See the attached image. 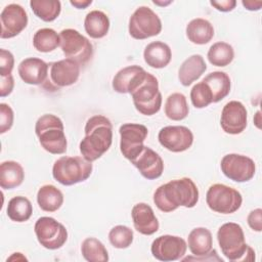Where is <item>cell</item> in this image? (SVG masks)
Segmentation results:
<instances>
[{
  "instance_id": "1",
  "label": "cell",
  "mask_w": 262,
  "mask_h": 262,
  "mask_svg": "<svg viewBox=\"0 0 262 262\" xmlns=\"http://www.w3.org/2000/svg\"><path fill=\"white\" fill-rule=\"evenodd\" d=\"M199 201V189L188 177L171 180L160 185L154 193V203L165 213L175 211L178 207L193 208Z\"/></svg>"
},
{
  "instance_id": "2",
  "label": "cell",
  "mask_w": 262,
  "mask_h": 262,
  "mask_svg": "<svg viewBox=\"0 0 262 262\" xmlns=\"http://www.w3.org/2000/svg\"><path fill=\"white\" fill-rule=\"evenodd\" d=\"M84 131L80 151L84 159L92 163L110 149L113 142V125L106 117L95 115L87 120Z\"/></svg>"
},
{
  "instance_id": "3",
  "label": "cell",
  "mask_w": 262,
  "mask_h": 262,
  "mask_svg": "<svg viewBox=\"0 0 262 262\" xmlns=\"http://www.w3.org/2000/svg\"><path fill=\"white\" fill-rule=\"evenodd\" d=\"M217 241L222 254L229 261H253L254 250L246 244L242 226L234 222L221 225L217 231Z\"/></svg>"
},
{
  "instance_id": "4",
  "label": "cell",
  "mask_w": 262,
  "mask_h": 262,
  "mask_svg": "<svg viewBox=\"0 0 262 262\" xmlns=\"http://www.w3.org/2000/svg\"><path fill=\"white\" fill-rule=\"evenodd\" d=\"M35 133L41 146L52 155L64 154L68 146L62 121L55 115L45 114L35 124Z\"/></svg>"
},
{
  "instance_id": "5",
  "label": "cell",
  "mask_w": 262,
  "mask_h": 262,
  "mask_svg": "<svg viewBox=\"0 0 262 262\" xmlns=\"http://www.w3.org/2000/svg\"><path fill=\"white\" fill-rule=\"evenodd\" d=\"M92 169V163L83 157L63 156L54 162L52 176L60 184L70 186L87 180Z\"/></svg>"
},
{
  "instance_id": "6",
  "label": "cell",
  "mask_w": 262,
  "mask_h": 262,
  "mask_svg": "<svg viewBox=\"0 0 262 262\" xmlns=\"http://www.w3.org/2000/svg\"><path fill=\"white\" fill-rule=\"evenodd\" d=\"M135 108L144 116L157 114L162 106V94L158 79L147 72L145 78L131 93Z\"/></svg>"
},
{
  "instance_id": "7",
  "label": "cell",
  "mask_w": 262,
  "mask_h": 262,
  "mask_svg": "<svg viewBox=\"0 0 262 262\" xmlns=\"http://www.w3.org/2000/svg\"><path fill=\"white\" fill-rule=\"evenodd\" d=\"M60 48L67 58L75 60L80 66H85L93 56L91 42L74 29H64L59 33Z\"/></svg>"
},
{
  "instance_id": "8",
  "label": "cell",
  "mask_w": 262,
  "mask_h": 262,
  "mask_svg": "<svg viewBox=\"0 0 262 262\" xmlns=\"http://www.w3.org/2000/svg\"><path fill=\"white\" fill-rule=\"evenodd\" d=\"M206 202L208 207L216 213L232 214L241 208L243 196L236 189L225 184L216 183L209 187Z\"/></svg>"
},
{
  "instance_id": "9",
  "label": "cell",
  "mask_w": 262,
  "mask_h": 262,
  "mask_svg": "<svg viewBox=\"0 0 262 262\" xmlns=\"http://www.w3.org/2000/svg\"><path fill=\"white\" fill-rule=\"evenodd\" d=\"M128 31L132 38L144 40L161 33L162 21L149 7L139 6L129 18Z\"/></svg>"
},
{
  "instance_id": "10",
  "label": "cell",
  "mask_w": 262,
  "mask_h": 262,
  "mask_svg": "<svg viewBox=\"0 0 262 262\" xmlns=\"http://www.w3.org/2000/svg\"><path fill=\"white\" fill-rule=\"evenodd\" d=\"M80 64L70 58L49 63L48 77L42 85L48 91H56L60 88L75 84L80 76Z\"/></svg>"
},
{
  "instance_id": "11",
  "label": "cell",
  "mask_w": 262,
  "mask_h": 262,
  "mask_svg": "<svg viewBox=\"0 0 262 262\" xmlns=\"http://www.w3.org/2000/svg\"><path fill=\"white\" fill-rule=\"evenodd\" d=\"M34 231L39 244L48 250L61 248L68 239V230L52 217H40L34 226Z\"/></svg>"
},
{
  "instance_id": "12",
  "label": "cell",
  "mask_w": 262,
  "mask_h": 262,
  "mask_svg": "<svg viewBox=\"0 0 262 262\" xmlns=\"http://www.w3.org/2000/svg\"><path fill=\"white\" fill-rule=\"evenodd\" d=\"M119 133L120 150L122 155L132 162L144 148V140L147 137L148 130L142 124L126 123L120 126Z\"/></svg>"
},
{
  "instance_id": "13",
  "label": "cell",
  "mask_w": 262,
  "mask_h": 262,
  "mask_svg": "<svg viewBox=\"0 0 262 262\" xmlns=\"http://www.w3.org/2000/svg\"><path fill=\"white\" fill-rule=\"evenodd\" d=\"M220 168L227 178L235 182H247L254 177L256 172L255 162L238 154L225 155L221 160Z\"/></svg>"
},
{
  "instance_id": "14",
  "label": "cell",
  "mask_w": 262,
  "mask_h": 262,
  "mask_svg": "<svg viewBox=\"0 0 262 262\" xmlns=\"http://www.w3.org/2000/svg\"><path fill=\"white\" fill-rule=\"evenodd\" d=\"M187 250L186 242L177 235L165 234L154 239L150 246L152 256L164 262L182 259Z\"/></svg>"
},
{
  "instance_id": "15",
  "label": "cell",
  "mask_w": 262,
  "mask_h": 262,
  "mask_svg": "<svg viewBox=\"0 0 262 262\" xmlns=\"http://www.w3.org/2000/svg\"><path fill=\"white\" fill-rule=\"evenodd\" d=\"M28 14L23 6L16 3L6 5L0 14L2 39H10L20 34L28 25Z\"/></svg>"
},
{
  "instance_id": "16",
  "label": "cell",
  "mask_w": 262,
  "mask_h": 262,
  "mask_svg": "<svg viewBox=\"0 0 262 262\" xmlns=\"http://www.w3.org/2000/svg\"><path fill=\"white\" fill-rule=\"evenodd\" d=\"M159 142L172 152L188 149L193 142V134L185 126H166L159 131Z\"/></svg>"
},
{
  "instance_id": "17",
  "label": "cell",
  "mask_w": 262,
  "mask_h": 262,
  "mask_svg": "<svg viewBox=\"0 0 262 262\" xmlns=\"http://www.w3.org/2000/svg\"><path fill=\"white\" fill-rule=\"evenodd\" d=\"M248 123V112L246 106L237 100L227 102L221 112L220 125L227 134L236 135L242 133Z\"/></svg>"
},
{
  "instance_id": "18",
  "label": "cell",
  "mask_w": 262,
  "mask_h": 262,
  "mask_svg": "<svg viewBox=\"0 0 262 262\" xmlns=\"http://www.w3.org/2000/svg\"><path fill=\"white\" fill-rule=\"evenodd\" d=\"M139 173L148 180H154L162 176L164 162L161 156L148 146H144L142 151L131 162Z\"/></svg>"
},
{
  "instance_id": "19",
  "label": "cell",
  "mask_w": 262,
  "mask_h": 262,
  "mask_svg": "<svg viewBox=\"0 0 262 262\" xmlns=\"http://www.w3.org/2000/svg\"><path fill=\"white\" fill-rule=\"evenodd\" d=\"M147 72L140 66H128L120 70L113 79V89L118 93L131 94L145 78Z\"/></svg>"
},
{
  "instance_id": "20",
  "label": "cell",
  "mask_w": 262,
  "mask_h": 262,
  "mask_svg": "<svg viewBox=\"0 0 262 262\" xmlns=\"http://www.w3.org/2000/svg\"><path fill=\"white\" fill-rule=\"evenodd\" d=\"M48 71L49 63L37 57L25 58L17 67L20 79L29 85H43L48 77Z\"/></svg>"
},
{
  "instance_id": "21",
  "label": "cell",
  "mask_w": 262,
  "mask_h": 262,
  "mask_svg": "<svg viewBox=\"0 0 262 262\" xmlns=\"http://www.w3.org/2000/svg\"><path fill=\"white\" fill-rule=\"evenodd\" d=\"M134 228L143 235H151L159 230L160 224L152 208L145 203H138L131 211Z\"/></svg>"
},
{
  "instance_id": "22",
  "label": "cell",
  "mask_w": 262,
  "mask_h": 262,
  "mask_svg": "<svg viewBox=\"0 0 262 262\" xmlns=\"http://www.w3.org/2000/svg\"><path fill=\"white\" fill-rule=\"evenodd\" d=\"M187 246L196 260L210 255L213 250V237L211 231L206 227L193 228L187 237Z\"/></svg>"
},
{
  "instance_id": "23",
  "label": "cell",
  "mask_w": 262,
  "mask_h": 262,
  "mask_svg": "<svg viewBox=\"0 0 262 262\" xmlns=\"http://www.w3.org/2000/svg\"><path fill=\"white\" fill-rule=\"evenodd\" d=\"M207 70V64L201 54H192L186 58L180 66L178 71V79L180 83L187 87L196 81Z\"/></svg>"
},
{
  "instance_id": "24",
  "label": "cell",
  "mask_w": 262,
  "mask_h": 262,
  "mask_svg": "<svg viewBox=\"0 0 262 262\" xmlns=\"http://www.w3.org/2000/svg\"><path fill=\"white\" fill-rule=\"evenodd\" d=\"M144 61L154 69L167 67L172 58V51L168 44L162 41H155L146 45L143 51Z\"/></svg>"
},
{
  "instance_id": "25",
  "label": "cell",
  "mask_w": 262,
  "mask_h": 262,
  "mask_svg": "<svg viewBox=\"0 0 262 262\" xmlns=\"http://www.w3.org/2000/svg\"><path fill=\"white\" fill-rule=\"evenodd\" d=\"M187 39L198 45H204L209 43L214 37L213 25L202 17L191 19L185 29Z\"/></svg>"
},
{
  "instance_id": "26",
  "label": "cell",
  "mask_w": 262,
  "mask_h": 262,
  "mask_svg": "<svg viewBox=\"0 0 262 262\" xmlns=\"http://www.w3.org/2000/svg\"><path fill=\"white\" fill-rule=\"evenodd\" d=\"M210 89L213 97V102H218L225 98L231 87V82L229 76L221 71H215L208 74L202 80Z\"/></svg>"
},
{
  "instance_id": "27",
  "label": "cell",
  "mask_w": 262,
  "mask_h": 262,
  "mask_svg": "<svg viewBox=\"0 0 262 262\" xmlns=\"http://www.w3.org/2000/svg\"><path fill=\"white\" fill-rule=\"evenodd\" d=\"M25 179L21 165L15 161H5L0 165V186L3 189H13L19 186Z\"/></svg>"
},
{
  "instance_id": "28",
  "label": "cell",
  "mask_w": 262,
  "mask_h": 262,
  "mask_svg": "<svg viewBox=\"0 0 262 262\" xmlns=\"http://www.w3.org/2000/svg\"><path fill=\"white\" fill-rule=\"evenodd\" d=\"M84 29L93 39L103 38L110 30V18L103 11L92 10L85 16Z\"/></svg>"
},
{
  "instance_id": "29",
  "label": "cell",
  "mask_w": 262,
  "mask_h": 262,
  "mask_svg": "<svg viewBox=\"0 0 262 262\" xmlns=\"http://www.w3.org/2000/svg\"><path fill=\"white\" fill-rule=\"evenodd\" d=\"M37 203L45 212H55L63 204L62 192L52 184L41 186L37 192Z\"/></svg>"
},
{
  "instance_id": "30",
  "label": "cell",
  "mask_w": 262,
  "mask_h": 262,
  "mask_svg": "<svg viewBox=\"0 0 262 262\" xmlns=\"http://www.w3.org/2000/svg\"><path fill=\"white\" fill-rule=\"evenodd\" d=\"M6 213L8 218L14 222H26L32 216L33 206L28 198L17 195L8 202Z\"/></svg>"
},
{
  "instance_id": "31",
  "label": "cell",
  "mask_w": 262,
  "mask_h": 262,
  "mask_svg": "<svg viewBox=\"0 0 262 262\" xmlns=\"http://www.w3.org/2000/svg\"><path fill=\"white\" fill-rule=\"evenodd\" d=\"M189 107L184 94L175 92L170 94L165 102V115L172 121H181L188 116Z\"/></svg>"
},
{
  "instance_id": "32",
  "label": "cell",
  "mask_w": 262,
  "mask_h": 262,
  "mask_svg": "<svg viewBox=\"0 0 262 262\" xmlns=\"http://www.w3.org/2000/svg\"><path fill=\"white\" fill-rule=\"evenodd\" d=\"M30 7L43 21H53L61 11V3L58 0H31Z\"/></svg>"
},
{
  "instance_id": "33",
  "label": "cell",
  "mask_w": 262,
  "mask_h": 262,
  "mask_svg": "<svg viewBox=\"0 0 262 262\" xmlns=\"http://www.w3.org/2000/svg\"><path fill=\"white\" fill-rule=\"evenodd\" d=\"M33 45L39 52H51L60 45V37L53 29H39L33 36Z\"/></svg>"
},
{
  "instance_id": "34",
  "label": "cell",
  "mask_w": 262,
  "mask_h": 262,
  "mask_svg": "<svg viewBox=\"0 0 262 262\" xmlns=\"http://www.w3.org/2000/svg\"><path fill=\"white\" fill-rule=\"evenodd\" d=\"M208 60L215 67H226L234 58L233 47L226 42H216L208 50Z\"/></svg>"
},
{
  "instance_id": "35",
  "label": "cell",
  "mask_w": 262,
  "mask_h": 262,
  "mask_svg": "<svg viewBox=\"0 0 262 262\" xmlns=\"http://www.w3.org/2000/svg\"><path fill=\"white\" fill-rule=\"evenodd\" d=\"M81 253L88 262H106L108 260L107 250L104 245L95 237H87L83 241Z\"/></svg>"
},
{
  "instance_id": "36",
  "label": "cell",
  "mask_w": 262,
  "mask_h": 262,
  "mask_svg": "<svg viewBox=\"0 0 262 262\" xmlns=\"http://www.w3.org/2000/svg\"><path fill=\"white\" fill-rule=\"evenodd\" d=\"M133 230L126 225H117L108 232V241L111 245L117 249H126L133 242Z\"/></svg>"
},
{
  "instance_id": "37",
  "label": "cell",
  "mask_w": 262,
  "mask_h": 262,
  "mask_svg": "<svg viewBox=\"0 0 262 262\" xmlns=\"http://www.w3.org/2000/svg\"><path fill=\"white\" fill-rule=\"evenodd\" d=\"M190 100L195 108H204L213 102L212 93L209 87L203 82H199L190 90Z\"/></svg>"
},
{
  "instance_id": "38",
  "label": "cell",
  "mask_w": 262,
  "mask_h": 262,
  "mask_svg": "<svg viewBox=\"0 0 262 262\" xmlns=\"http://www.w3.org/2000/svg\"><path fill=\"white\" fill-rule=\"evenodd\" d=\"M14 114L10 105L7 103H0V133L3 134L11 129L13 125Z\"/></svg>"
},
{
  "instance_id": "39",
  "label": "cell",
  "mask_w": 262,
  "mask_h": 262,
  "mask_svg": "<svg viewBox=\"0 0 262 262\" xmlns=\"http://www.w3.org/2000/svg\"><path fill=\"white\" fill-rule=\"evenodd\" d=\"M14 67L13 54L6 49H0V76L5 77L11 75Z\"/></svg>"
},
{
  "instance_id": "40",
  "label": "cell",
  "mask_w": 262,
  "mask_h": 262,
  "mask_svg": "<svg viewBox=\"0 0 262 262\" xmlns=\"http://www.w3.org/2000/svg\"><path fill=\"white\" fill-rule=\"evenodd\" d=\"M249 226L257 232H260L262 230V210L260 208H257L253 211H251L247 218Z\"/></svg>"
},
{
  "instance_id": "41",
  "label": "cell",
  "mask_w": 262,
  "mask_h": 262,
  "mask_svg": "<svg viewBox=\"0 0 262 262\" xmlns=\"http://www.w3.org/2000/svg\"><path fill=\"white\" fill-rule=\"evenodd\" d=\"M14 87V80L12 75H8L5 77H1V83H0V96L5 97L9 95Z\"/></svg>"
},
{
  "instance_id": "42",
  "label": "cell",
  "mask_w": 262,
  "mask_h": 262,
  "mask_svg": "<svg viewBox=\"0 0 262 262\" xmlns=\"http://www.w3.org/2000/svg\"><path fill=\"white\" fill-rule=\"evenodd\" d=\"M210 4L217 10L222 12H228L234 9L236 5L235 0H221V1H210Z\"/></svg>"
},
{
  "instance_id": "43",
  "label": "cell",
  "mask_w": 262,
  "mask_h": 262,
  "mask_svg": "<svg viewBox=\"0 0 262 262\" xmlns=\"http://www.w3.org/2000/svg\"><path fill=\"white\" fill-rule=\"evenodd\" d=\"M242 4L246 9H248L250 11H257L261 8L262 1H253V0H246L245 1L244 0V1H242Z\"/></svg>"
},
{
  "instance_id": "44",
  "label": "cell",
  "mask_w": 262,
  "mask_h": 262,
  "mask_svg": "<svg viewBox=\"0 0 262 262\" xmlns=\"http://www.w3.org/2000/svg\"><path fill=\"white\" fill-rule=\"evenodd\" d=\"M70 3L78 9H85L92 3V0H71Z\"/></svg>"
},
{
  "instance_id": "45",
  "label": "cell",
  "mask_w": 262,
  "mask_h": 262,
  "mask_svg": "<svg viewBox=\"0 0 262 262\" xmlns=\"http://www.w3.org/2000/svg\"><path fill=\"white\" fill-rule=\"evenodd\" d=\"M155 4L157 5H162V6H165V5H168L170 3H172V1H167V2H159V1H152Z\"/></svg>"
}]
</instances>
